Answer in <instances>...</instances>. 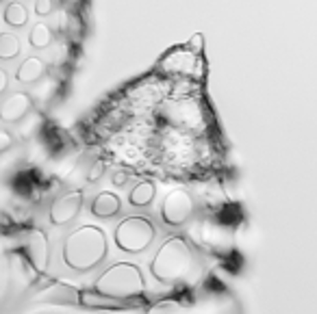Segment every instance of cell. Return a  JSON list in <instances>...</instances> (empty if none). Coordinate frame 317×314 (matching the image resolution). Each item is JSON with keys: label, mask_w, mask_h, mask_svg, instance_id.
I'll return each instance as SVG.
<instances>
[{"label": "cell", "mask_w": 317, "mask_h": 314, "mask_svg": "<svg viewBox=\"0 0 317 314\" xmlns=\"http://www.w3.org/2000/svg\"><path fill=\"white\" fill-rule=\"evenodd\" d=\"M78 132L100 161L124 173L202 182L228 169L206 82L155 68L102 98Z\"/></svg>", "instance_id": "cell-1"}, {"label": "cell", "mask_w": 317, "mask_h": 314, "mask_svg": "<svg viewBox=\"0 0 317 314\" xmlns=\"http://www.w3.org/2000/svg\"><path fill=\"white\" fill-rule=\"evenodd\" d=\"M198 271H200V266H198V260L192 252V247L180 236L167 238V241L159 247L155 260H152V273H155V278H159L161 282L189 280Z\"/></svg>", "instance_id": "cell-2"}, {"label": "cell", "mask_w": 317, "mask_h": 314, "mask_svg": "<svg viewBox=\"0 0 317 314\" xmlns=\"http://www.w3.org/2000/svg\"><path fill=\"white\" fill-rule=\"evenodd\" d=\"M104 256H107V236L100 228L83 226L66 238L63 258H66V264L72 266V269L78 271L92 269Z\"/></svg>", "instance_id": "cell-3"}, {"label": "cell", "mask_w": 317, "mask_h": 314, "mask_svg": "<svg viewBox=\"0 0 317 314\" xmlns=\"http://www.w3.org/2000/svg\"><path fill=\"white\" fill-rule=\"evenodd\" d=\"M155 70L176 78H189L200 82H206V78H209V63L204 59V52L198 50L189 41L167 48L155 63Z\"/></svg>", "instance_id": "cell-4"}, {"label": "cell", "mask_w": 317, "mask_h": 314, "mask_svg": "<svg viewBox=\"0 0 317 314\" xmlns=\"http://www.w3.org/2000/svg\"><path fill=\"white\" fill-rule=\"evenodd\" d=\"M96 290L107 297H133L143 290V275L135 264L117 262L100 275Z\"/></svg>", "instance_id": "cell-5"}, {"label": "cell", "mask_w": 317, "mask_h": 314, "mask_svg": "<svg viewBox=\"0 0 317 314\" xmlns=\"http://www.w3.org/2000/svg\"><path fill=\"white\" fill-rule=\"evenodd\" d=\"M155 241V226L146 217H126L115 230V243L124 252H143Z\"/></svg>", "instance_id": "cell-6"}, {"label": "cell", "mask_w": 317, "mask_h": 314, "mask_svg": "<svg viewBox=\"0 0 317 314\" xmlns=\"http://www.w3.org/2000/svg\"><path fill=\"white\" fill-rule=\"evenodd\" d=\"M194 215V199L187 191H172L163 199L161 217L167 226H183Z\"/></svg>", "instance_id": "cell-7"}, {"label": "cell", "mask_w": 317, "mask_h": 314, "mask_svg": "<svg viewBox=\"0 0 317 314\" xmlns=\"http://www.w3.org/2000/svg\"><path fill=\"white\" fill-rule=\"evenodd\" d=\"M80 201H83V195L78 191H72L68 195L59 197L54 201V206L50 210V221L54 226H66L70 223L72 219L78 215V208H80Z\"/></svg>", "instance_id": "cell-8"}, {"label": "cell", "mask_w": 317, "mask_h": 314, "mask_svg": "<svg viewBox=\"0 0 317 314\" xmlns=\"http://www.w3.org/2000/svg\"><path fill=\"white\" fill-rule=\"evenodd\" d=\"M31 104H33L31 96L29 94H22V91H17V94L9 96L5 102H3L0 117H3L5 122H20V119L31 110Z\"/></svg>", "instance_id": "cell-9"}, {"label": "cell", "mask_w": 317, "mask_h": 314, "mask_svg": "<svg viewBox=\"0 0 317 314\" xmlns=\"http://www.w3.org/2000/svg\"><path fill=\"white\" fill-rule=\"evenodd\" d=\"M117 210H120V199L115 193H100L92 204V212L96 217H113Z\"/></svg>", "instance_id": "cell-10"}, {"label": "cell", "mask_w": 317, "mask_h": 314, "mask_svg": "<svg viewBox=\"0 0 317 314\" xmlns=\"http://www.w3.org/2000/svg\"><path fill=\"white\" fill-rule=\"evenodd\" d=\"M41 74H44V63L39 59L31 57V59H26L20 68H17L15 76H17V80H20V82H24V85H31V82L41 78Z\"/></svg>", "instance_id": "cell-11"}, {"label": "cell", "mask_w": 317, "mask_h": 314, "mask_svg": "<svg viewBox=\"0 0 317 314\" xmlns=\"http://www.w3.org/2000/svg\"><path fill=\"white\" fill-rule=\"evenodd\" d=\"M52 43V29L46 22H37L31 31V46H35L37 50H46Z\"/></svg>", "instance_id": "cell-12"}, {"label": "cell", "mask_w": 317, "mask_h": 314, "mask_svg": "<svg viewBox=\"0 0 317 314\" xmlns=\"http://www.w3.org/2000/svg\"><path fill=\"white\" fill-rule=\"evenodd\" d=\"M155 197V187L152 182H139L137 187L131 191V204L133 206H146Z\"/></svg>", "instance_id": "cell-13"}, {"label": "cell", "mask_w": 317, "mask_h": 314, "mask_svg": "<svg viewBox=\"0 0 317 314\" xmlns=\"http://www.w3.org/2000/svg\"><path fill=\"white\" fill-rule=\"evenodd\" d=\"M5 22L11 26H24L26 24V9L22 3H9L5 9Z\"/></svg>", "instance_id": "cell-14"}, {"label": "cell", "mask_w": 317, "mask_h": 314, "mask_svg": "<svg viewBox=\"0 0 317 314\" xmlns=\"http://www.w3.org/2000/svg\"><path fill=\"white\" fill-rule=\"evenodd\" d=\"M15 54H20V41L11 33H5L0 37V57L3 59H13Z\"/></svg>", "instance_id": "cell-15"}, {"label": "cell", "mask_w": 317, "mask_h": 314, "mask_svg": "<svg viewBox=\"0 0 317 314\" xmlns=\"http://www.w3.org/2000/svg\"><path fill=\"white\" fill-rule=\"evenodd\" d=\"M189 43H192V46H196L198 50H202V35H196V37H194V39L189 41Z\"/></svg>", "instance_id": "cell-16"}, {"label": "cell", "mask_w": 317, "mask_h": 314, "mask_svg": "<svg viewBox=\"0 0 317 314\" xmlns=\"http://www.w3.org/2000/svg\"><path fill=\"white\" fill-rule=\"evenodd\" d=\"M5 85H7V74L0 72V89H5Z\"/></svg>", "instance_id": "cell-17"}, {"label": "cell", "mask_w": 317, "mask_h": 314, "mask_svg": "<svg viewBox=\"0 0 317 314\" xmlns=\"http://www.w3.org/2000/svg\"><path fill=\"white\" fill-rule=\"evenodd\" d=\"M7 147H9V134L3 132V150H7Z\"/></svg>", "instance_id": "cell-18"}]
</instances>
